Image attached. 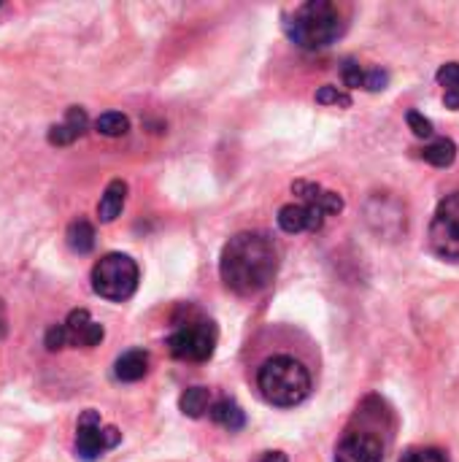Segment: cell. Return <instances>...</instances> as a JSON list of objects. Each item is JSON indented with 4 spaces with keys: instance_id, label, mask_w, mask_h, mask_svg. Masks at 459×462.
<instances>
[{
    "instance_id": "cell-25",
    "label": "cell",
    "mask_w": 459,
    "mask_h": 462,
    "mask_svg": "<svg viewBox=\"0 0 459 462\" xmlns=\"http://www.w3.org/2000/svg\"><path fill=\"white\" fill-rule=\"evenodd\" d=\"M387 84H390L387 70H381V68H368L365 70V89L368 92H381V89H387Z\"/></svg>"
},
{
    "instance_id": "cell-17",
    "label": "cell",
    "mask_w": 459,
    "mask_h": 462,
    "mask_svg": "<svg viewBox=\"0 0 459 462\" xmlns=\"http://www.w3.org/2000/svg\"><path fill=\"white\" fill-rule=\"evenodd\" d=\"M438 84L444 87V103L446 108L459 111V62H446L436 73Z\"/></svg>"
},
{
    "instance_id": "cell-23",
    "label": "cell",
    "mask_w": 459,
    "mask_h": 462,
    "mask_svg": "<svg viewBox=\"0 0 459 462\" xmlns=\"http://www.w3.org/2000/svg\"><path fill=\"white\" fill-rule=\"evenodd\" d=\"M398 462H449V457L441 449H430V447H419V449H409L403 452V457Z\"/></svg>"
},
{
    "instance_id": "cell-9",
    "label": "cell",
    "mask_w": 459,
    "mask_h": 462,
    "mask_svg": "<svg viewBox=\"0 0 459 462\" xmlns=\"http://www.w3.org/2000/svg\"><path fill=\"white\" fill-rule=\"evenodd\" d=\"M325 211L314 203V200H303V203H289L279 208V227L289 236L298 233H317L325 225Z\"/></svg>"
},
{
    "instance_id": "cell-11",
    "label": "cell",
    "mask_w": 459,
    "mask_h": 462,
    "mask_svg": "<svg viewBox=\"0 0 459 462\" xmlns=\"http://www.w3.org/2000/svg\"><path fill=\"white\" fill-rule=\"evenodd\" d=\"M84 133H87V111L73 106V108H68V114L60 125L49 127V143L51 146H70Z\"/></svg>"
},
{
    "instance_id": "cell-2",
    "label": "cell",
    "mask_w": 459,
    "mask_h": 462,
    "mask_svg": "<svg viewBox=\"0 0 459 462\" xmlns=\"http://www.w3.org/2000/svg\"><path fill=\"white\" fill-rule=\"evenodd\" d=\"M284 30H287L289 41L298 49L319 51V49L333 46L344 35L346 16H344V11H341L338 3H330V0H308V3L298 5L287 16Z\"/></svg>"
},
{
    "instance_id": "cell-28",
    "label": "cell",
    "mask_w": 459,
    "mask_h": 462,
    "mask_svg": "<svg viewBox=\"0 0 459 462\" xmlns=\"http://www.w3.org/2000/svg\"><path fill=\"white\" fill-rule=\"evenodd\" d=\"M5 336V317H3V306H0V338Z\"/></svg>"
},
{
    "instance_id": "cell-18",
    "label": "cell",
    "mask_w": 459,
    "mask_h": 462,
    "mask_svg": "<svg viewBox=\"0 0 459 462\" xmlns=\"http://www.w3.org/2000/svg\"><path fill=\"white\" fill-rule=\"evenodd\" d=\"M422 160L436 165V168H449L457 160V146L449 138H436L433 143H427L422 149Z\"/></svg>"
},
{
    "instance_id": "cell-26",
    "label": "cell",
    "mask_w": 459,
    "mask_h": 462,
    "mask_svg": "<svg viewBox=\"0 0 459 462\" xmlns=\"http://www.w3.org/2000/svg\"><path fill=\"white\" fill-rule=\"evenodd\" d=\"M46 349L49 352H57V349H65L68 346V336H65V325H54L46 330V338H43Z\"/></svg>"
},
{
    "instance_id": "cell-14",
    "label": "cell",
    "mask_w": 459,
    "mask_h": 462,
    "mask_svg": "<svg viewBox=\"0 0 459 462\" xmlns=\"http://www.w3.org/2000/svg\"><path fill=\"white\" fill-rule=\"evenodd\" d=\"M149 374V355L143 349H130L124 355H119L116 365H114V376L119 382H141Z\"/></svg>"
},
{
    "instance_id": "cell-5",
    "label": "cell",
    "mask_w": 459,
    "mask_h": 462,
    "mask_svg": "<svg viewBox=\"0 0 459 462\" xmlns=\"http://www.w3.org/2000/svg\"><path fill=\"white\" fill-rule=\"evenodd\" d=\"M168 349L176 360L203 363L216 349V328L208 319H187L168 336Z\"/></svg>"
},
{
    "instance_id": "cell-19",
    "label": "cell",
    "mask_w": 459,
    "mask_h": 462,
    "mask_svg": "<svg viewBox=\"0 0 459 462\" xmlns=\"http://www.w3.org/2000/svg\"><path fill=\"white\" fill-rule=\"evenodd\" d=\"M181 411L189 417V420H200L208 409H211V393L206 387H189L181 401H179Z\"/></svg>"
},
{
    "instance_id": "cell-20",
    "label": "cell",
    "mask_w": 459,
    "mask_h": 462,
    "mask_svg": "<svg viewBox=\"0 0 459 462\" xmlns=\"http://www.w3.org/2000/svg\"><path fill=\"white\" fill-rule=\"evenodd\" d=\"M95 130L106 138H119L130 130V119L119 111H106L95 119Z\"/></svg>"
},
{
    "instance_id": "cell-13",
    "label": "cell",
    "mask_w": 459,
    "mask_h": 462,
    "mask_svg": "<svg viewBox=\"0 0 459 462\" xmlns=\"http://www.w3.org/2000/svg\"><path fill=\"white\" fill-rule=\"evenodd\" d=\"M124 203H127V181H122V179L108 181V187H106V192L100 195V203H97L100 222H106V225L114 222L122 214Z\"/></svg>"
},
{
    "instance_id": "cell-4",
    "label": "cell",
    "mask_w": 459,
    "mask_h": 462,
    "mask_svg": "<svg viewBox=\"0 0 459 462\" xmlns=\"http://www.w3.org/2000/svg\"><path fill=\"white\" fill-rule=\"evenodd\" d=\"M138 263L130 254L122 252H111L106 257H100L92 268V290L95 295L114 300V303H124L135 295L138 290Z\"/></svg>"
},
{
    "instance_id": "cell-15",
    "label": "cell",
    "mask_w": 459,
    "mask_h": 462,
    "mask_svg": "<svg viewBox=\"0 0 459 462\" xmlns=\"http://www.w3.org/2000/svg\"><path fill=\"white\" fill-rule=\"evenodd\" d=\"M208 417H211L219 428H225V430H230V433H238V430H243V425H246V414H243V409H241L233 398H222V401L211 403Z\"/></svg>"
},
{
    "instance_id": "cell-6",
    "label": "cell",
    "mask_w": 459,
    "mask_h": 462,
    "mask_svg": "<svg viewBox=\"0 0 459 462\" xmlns=\"http://www.w3.org/2000/svg\"><path fill=\"white\" fill-rule=\"evenodd\" d=\"M430 249L444 260H459V192L438 203L430 222Z\"/></svg>"
},
{
    "instance_id": "cell-8",
    "label": "cell",
    "mask_w": 459,
    "mask_h": 462,
    "mask_svg": "<svg viewBox=\"0 0 459 462\" xmlns=\"http://www.w3.org/2000/svg\"><path fill=\"white\" fill-rule=\"evenodd\" d=\"M387 444L371 425L349 428L335 447V462H384Z\"/></svg>"
},
{
    "instance_id": "cell-10",
    "label": "cell",
    "mask_w": 459,
    "mask_h": 462,
    "mask_svg": "<svg viewBox=\"0 0 459 462\" xmlns=\"http://www.w3.org/2000/svg\"><path fill=\"white\" fill-rule=\"evenodd\" d=\"M65 325V336H68V346H84V349H92L97 346L103 338H106V330L100 322H95L89 317L87 309H76L68 314V319L62 322Z\"/></svg>"
},
{
    "instance_id": "cell-1",
    "label": "cell",
    "mask_w": 459,
    "mask_h": 462,
    "mask_svg": "<svg viewBox=\"0 0 459 462\" xmlns=\"http://www.w3.org/2000/svg\"><path fill=\"white\" fill-rule=\"evenodd\" d=\"M279 273V249L265 233H238L233 236L219 260V276L225 287L241 298L260 295L271 287Z\"/></svg>"
},
{
    "instance_id": "cell-12",
    "label": "cell",
    "mask_w": 459,
    "mask_h": 462,
    "mask_svg": "<svg viewBox=\"0 0 459 462\" xmlns=\"http://www.w3.org/2000/svg\"><path fill=\"white\" fill-rule=\"evenodd\" d=\"M292 192L300 195L303 200H314L325 214H341L344 211V198L333 189H325L314 181H295L292 184Z\"/></svg>"
},
{
    "instance_id": "cell-21",
    "label": "cell",
    "mask_w": 459,
    "mask_h": 462,
    "mask_svg": "<svg viewBox=\"0 0 459 462\" xmlns=\"http://www.w3.org/2000/svg\"><path fill=\"white\" fill-rule=\"evenodd\" d=\"M341 79L346 84V89H365V68L357 60H344L341 65Z\"/></svg>"
},
{
    "instance_id": "cell-27",
    "label": "cell",
    "mask_w": 459,
    "mask_h": 462,
    "mask_svg": "<svg viewBox=\"0 0 459 462\" xmlns=\"http://www.w3.org/2000/svg\"><path fill=\"white\" fill-rule=\"evenodd\" d=\"M260 462H287V455H281V452H265Z\"/></svg>"
},
{
    "instance_id": "cell-24",
    "label": "cell",
    "mask_w": 459,
    "mask_h": 462,
    "mask_svg": "<svg viewBox=\"0 0 459 462\" xmlns=\"http://www.w3.org/2000/svg\"><path fill=\"white\" fill-rule=\"evenodd\" d=\"M406 122H409V127H411L419 138H433V133H436L433 122H430L422 111H417V108H411V111L406 114Z\"/></svg>"
},
{
    "instance_id": "cell-22",
    "label": "cell",
    "mask_w": 459,
    "mask_h": 462,
    "mask_svg": "<svg viewBox=\"0 0 459 462\" xmlns=\"http://www.w3.org/2000/svg\"><path fill=\"white\" fill-rule=\"evenodd\" d=\"M317 103L349 108V106H352V95H346L344 89H338V87H333V84H325V87L317 89Z\"/></svg>"
},
{
    "instance_id": "cell-16",
    "label": "cell",
    "mask_w": 459,
    "mask_h": 462,
    "mask_svg": "<svg viewBox=\"0 0 459 462\" xmlns=\"http://www.w3.org/2000/svg\"><path fill=\"white\" fill-rule=\"evenodd\" d=\"M65 241H68L70 252H76V254H89V252L95 249V227H92L87 219H76V222L68 225Z\"/></svg>"
},
{
    "instance_id": "cell-7",
    "label": "cell",
    "mask_w": 459,
    "mask_h": 462,
    "mask_svg": "<svg viewBox=\"0 0 459 462\" xmlns=\"http://www.w3.org/2000/svg\"><path fill=\"white\" fill-rule=\"evenodd\" d=\"M122 441V433L116 428H103L100 414L97 411H84L78 417V428H76V455L84 462H95L103 457L108 449H114Z\"/></svg>"
},
{
    "instance_id": "cell-3",
    "label": "cell",
    "mask_w": 459,
    "mask_h": 462,
    "mask_svg": "<svg viewBox=\"0 0 459 462\" xmlns=\"http://www.w3.org/2000/svg\"><path fill=\"white\" fill-rule=\"evenodd\" d=\"M257 390L271 406L292 409L311 395V374L300 360L289 355H276L260 365Z\"/></svg>"
}]
</instances>
